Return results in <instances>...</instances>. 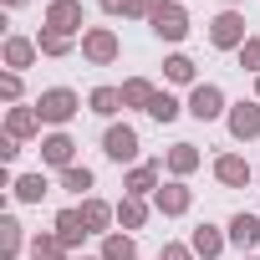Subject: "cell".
Listing matches in <instances>:
<instances>
[{
  "label": "cell",
  "instance_id": "1",
  "mask_svg": "<svg viewBox=\"0 0 260 260\" xmlns=\"http://www.w3.org/2000/svg\"><path fill=\"white\" fill-rule=\"evenodd\" d=\"M77 107H82V97L72 92V87H46L41 97H36V112H41V122H51L56 133L77 117Z\"/></svg>",
  "mask_w": 260,
  "mask_h": 260
},
{
  "label": "cell",
  "instance_id": "2",
  "mask_svg": "<svg viewBox=\"0 0 260 260\" xmlns=\"http://www.w3.org/2000/svg\"><path fill=\"white\" fill-rule=\"evenodd\" d=\"M148 26H153L158 41H184L189 36V11L179 6V0H158L153 16H148Z\"/></svg>",
  "mask_w": 260,
  "mask_h": 260
},
{
  "label": "cell",
  "instance_id": "3",
  "mask_svg": "<svg viewBox=\"0 0 260 260\" xmlns=\"http://www.w3.org/2000/svg\"><path fill=\"white\" fill-rule=\"evenodd\" d=\"M209 41L219 46V51H240L250 36H245V16L240 11H219L214 21H209Z\"/></svg>",
  "mask_w": 260,
  "mask_h": 260
},
{
  "label": "cell",
  "instance_id": "4",
  "mask_svg": "<svg viewBox=\"0 0 260 260\" xmlns=\"http://www.w3.org/2000/svg\"><path fill=\"white\" fill-rule=\"evenodd\" d=\"M117 51H122V46H117V36H112L107 26L82 31V56H87L92 67H112V61H117Z\"/></svg>",
  "mask_w": 260,
  "mask_h": 260
},
{
  "label": "cell",
  "instance_id": "5",
  "mask_svg": "<svg viewBox=\"0 0 260 260\" xmlns=\"http://www.w3.org/2000/svg\"><path fill=\"white\" fill-rule=\"evenodd\" d=\"M102 153L112 158V164H133L138 158V133L127 122H112L107 133H102Z\"/></svg>",
  "mask_w": 260,
  "mask_h": 260
},
{
  "label": "cell",
  "instance_id": "6",
  "mask_svg": "<svg viewBox=\"0 0 260 260\" xmlns=\"http://www.w3.org/2000/svg\"><path fill=\"white\" fill-rule=\"evenodd\" d=\"M189 112H194L199 122H214V117H224L230 107H224V92H219L214 82H194V92H189Z\"/></svg>",
  "mask_w": 260,
  "mask_h": 260
},
{
  "label": "cell",
  "instance_id": "7",
  "mask_svg": "<svg viewBox=\"0 0 260 260\" xmlns=\"http://www.w3.org/2000/svg\"><path fill=\"white\" fill-rule=\"evenodd\" d=\"M224 117H230V138H235V143L260 138V102H255V97H250V102H235Z\"/></svg>",
  "mask_w": 260,
  "mask_h": 260
},
{
  "label": "cell",
  "instance_id": "8",
  "mask_svg": "<svg viewBox=\"0 0 260 260\" xmlns=\"http://www.w3.org/2000/svg\"><path fill=\"white\" fill-rule=\"evenodd\" d=\"M82 0H51V11H46V21L41 26H51V31H61V36H77L82 31Z\"/></svg>",
  "mask_w": 260,
  "mask_h": 260
},
{
  "label": "cell",
  "instance_id": "9",
  "mask_svg": "<svg viewBox=\"0 0 260 260\" xmlns=\"http://www.w3.org/2000/svg\"><path fill=\"white\" fill-rule=\"evenodd\" d=\"M214 179H219L224 189H245V184H250V179H260V174H255L240 153H219V158H214Z\"/></svg>",
  "mask_w": 260,
  "mask_h": 260
},
{
  "label": "cell",
  "instance_id": "10",
  "mask_svg": "<svg viewBox=\"0 0 260 260\" xmlns=\"http://www.w3.org/2000/svg\"><path fill=\"white\" fill-rule=\"evenodd\" d=\"M41 164H51V169H72V164H77V143H72V133H46V138H41Z\"/></svg>",
  "mask_w": 260,
  "mask_h": 260
},
{
  "label": "cell",
  "instance_id": "11",
  "mask_svg": "<svg viewBox=\"0 0 260 260\" xmlns=\"http://www.w3.org/2000/svg\"><path fill=\"white\" fill-rule=\"evenodd\" d=\"M153 204H158V214H169V219H179V214H189V204H194V194L184 189V179H174V184H164V189L153 194Z\"/></svg>",
  "mask_w": 260,
  "mask_h": 260
},
{
  "label": "cell",
  "instance_id": "12",
  "mask_svg": "<svg viewBox=\"0 0 260 260\" xmlns=\"http://www.w3.org/2000/svg\"><path fill=\"white\" fill-rule=\"evenodd\" d=\"M224 235H230V245H235V250H240V255H250V250H255V245H260V219H255V214H245V209H240V214H235V219H230V230H224Z\"/></svg>",
  "mask_w": 260,
  "mask_h": 260
},
{
  "label": "cell",
  "instance_id": "13",
  "mask_svg": "<svg viewBox=\"0 0 260 260\" xmlns=\"http://www.w3.org/2000/svg\"><path fill=\"white\" fill-rule=\"evenodd\" d=\"M77 214H82V224H87L92 235H112L107 224L117 219V204H107V199H82V209H77Z\"/></svg>",
  "mask_w": 260,
  "mask_h": 260
},
{
  "label": "cell",
  "instance_id": "14",
  "mask_svg": "<svg viewBox=\"0 0 260 260\" xmlns=\"http://www.w3.org/2000/svg\"><path fill=\"white\" fill-rule=\"evenodd\" d=\"M6 133H11L16 143L36 138V133H41V112H36V107H11V112H6Z\"/></svg>",
  "mask_w": 260,
  "mask_h": 260
},
{
  "label": "cell",
  "instance_id": "15",
  "mask_svg": "<svg viewBox=\"0 0 260 260\" xmlns=\"http://www.w3.org/2000/svg\"><path fill=\"white\" fill-rule=\"evenodd\" d=\"M122 189L133 194V199L158 194V164H133V169H127V179H122Z\"/></svg>",
  "mask_w": 260,
  "mask_h": 260
},
{
  "label": "cell",
  "instance_id": "16",
  "mask_svg": "<svg viewBox=\"0 0 260 260\" xmlns=\"http://www.w3.org/2000/svg\"><path fill=\"white\" fill-rule=\"evenodd\" d=\"M36 51H41V46H36L31 36H6V46H0V56H6L11 72H26V67L36 61Z\"/></svg>",
  "mask_w": 260,
  "mask_h": 260
},
{
  "label": "cell",
  "instance_id": "17",
  "mask_svg": "<svg viewBox=\"0 0 260 260\" xmlns=\"http://www.w3.org/2000/svg\"><path fill=\"white\" fill-rule=\"evenodd\" d=\"M189 245H194V255H199V260H214V255H224V245H230V235H224L219 224H199Z\"/></svg>",
  "mask_w": 260,
  "mask_h": 260
},
{
  "label": "cell",
  "instance_id": "18",
  "mask_svg": "<svg viewBox=\"0 0 260 260\" xmlns=\"http://www.w3.org/2000/svg\"><path fill=\"white\" fill-rule=\"evenodd\" d=\"M51 235H56V240H61V245L72 250V245H82V240H87L92 230L82 224V214H77V209H61V214H56V230H51Z\"/></svg>",
  "mask_w": 260,
  "mask_h": 260
},
{
  "label": "cell",
  "instance_id": "19",
  "mask_svg": "<svg viewBox=\"0 0 260 260\" xmlns=\"http://www.w3.org/2000/svg\"><path fill=\"white\" fill-rule=\"evenodd\" d=\"M164 164H169V174H174V179H184V174H194V169H199V148H194V143H174Z\"/></svg>",
  "mask_w": 260,
  "mask_h": 260
},
{
  "label": "cell",
  "instance_id": "20",
  "mask_svg": "<svg viewBox=\"0 0 260 260\" xmlns=\"http://www.w3.org/2000/svg\"><path fill=\"white\" fill-rule=\"evenodd\" d=\"M11 189H16V199H21V204H41V199L51 194V184H46V174H21V179H16Z\"/></svg>",
  "mask_w": 260,
  "mask_h": 260
},
{
  "label": "cell",
  "instance_id": "21",
  "mask_svg": "<svg viewBox=\"0 0 260 260\" xmlns=\"http://www.w3.org/2000/svg\"><path fill=\"white\" fill-rule=\"evenodd\" d=\"M153 97H158V87H153L148 77H127V82H122V102H127V107H143V112H148Z\"/></svg>",
  "mask_w": 260,
  "mask_h": 260
},
{
  "label": "cell",
  "instance_id": "22",
  "mask_svg": "<svg viewBox=\"0 0 260 260\" xmlns=\"http://www.w3.org/2000/svg\"><path fill=\"white\" fill-rule=\"evenodd\" d=\"M117 224H122V230H143V224H148V204L133 199V194H122V204H117Z\"/></svg>",
  "mask_w": 260,
  "mask_h": 260
},
{
  "label": "cell",
  "instance_id": "23",
  "mask_svg": "<svg viewBox=\"0 0 260 260\" xmlns=\"http://www.w3.org/2000/svg\"><path fill=\"white\" fill-rule=\"evenodd\" d=\"M102 260H138V245H133V235H102Z\"/></svg>",
  "mask_w": 260,
  "mask_h": 260
},
{
  "label": "cell",
  "instance_id": "24",
  "mask_svg": "<svg viewBox=\"0 0 260 260\" xmlns=\"http://www.w3.org/2000/svg\"><path fill=\"white\" fill-rule=\"evenodd\" d=\"M21 245H26V235H21V219H0V255H6V260H16L21 255Z\"/></svg>",
  "mask_w": 260,
  "mask_h": 260
},
{
  "label": "cell",
  "instance_id": "25",
  "mask_svg": "<svg viewBox=\"0 0 260 260\" xmlns=\"http://www.w3.org/2000/svg\"><path fill=\"white\" fill-rule=\"evenodd\" d=\"M87 107H92V112H102V117H112V112H117V107H127V102H122V87H97V92L87 97Z\"/></svg>",
  "mask_w": 260,
  "mask_h": 260
},
{
  "label": "cell",
  "instance_id": "26",
  "mask_svg": "<svg viewBox=\"0 0 260 260\" xmlns=\"http://www.w3.org/2000/svg\"><path fill=\"white\" fill-rule=\"evenodd\" d=\"M92 184H97V179H92V169H87V164H72V169H61V189H72V194L92 199V194H87Z\"/></svg>",
  "mask_w": 260,
  "mask_h": 260
},
{
  "label": "cell",
  "instance_id": "27",
  "mask_svg": "<svg viewBox=\"0 0 260 260\" xmlns=\"http://www.w3.org/2000/svg\"><path fill=\"white\" fill-rule=\"evenodd\" d=\"M153 6H158V0H102V11L107 16H153Z\"/></svg>",
  "mask_w": 260,
  "mask_h": 260
},
{
  "label": "cell",
  "instance_id": "28",
  "mask_svg": "<svg viewBox=\"0 0 260 260\" xmlns=\"http://www.w3.org/2000/svg\"><path fill=\"white\" fill-rule=\"evenodd\" d=\"M36 46H41V56H72V36H61V31H51V26H41Z\"/></svg>",
  "mask_w": 260,
  "mask_h": 260
},
{
  "label": "cell",
  "instance_id": "29",
  "mask_svg": "<svg viewBox=\"0 0 260 260\" xmlns=\"http://www.w3.org/2000/svg\"><path fill=\"white\" fill-rule=\"evenodd\" d=\"M179 112H184V107H179V97H174V92H158V97L148 102V117H153V122H174Z\"/></svg>",
  "mask_w": 260,
  "mask_h": 260
},
{
  "label": "cell",
  "instance_id": "30",
  "mask_svg": "<svg viewBox=\"0 0 260 260\" xmlns=\"http://www.w3.org/2000/svg\"><path fill=\"white\" fill-rule=\"evenodd\" d=\"M31 260H67V245L56 235H36L31 240Z\"/></svg>",
  "mask_w": 260,
  "mask_h": 260
},
{
  "label": "cell",
  "instance_id": "31",
  "mask_svg": "<svg viewBox=\"0 0 260 260\" xmlns=\"http://www.w3.org/2000/svg\"><path fill=\"white\" fill-rule=\"evenodd\" d=\"M164 77H169V82H179V87H184V82H194V61H189V56H184V51H179V56H169V61H164Z\"/></svg>",
  "mask_w": 260,
  "mask_h": 260
},
{
  "label": "cell",
  "instance_id": "32",
  "mask_svg": "<svg viewBox=\"0 0 260 260\" xmlns=\"http://www.w3.org/2000/svg\"><path fill=\"white\" fill-rule=\"evenodd\" d=\"M240 67H245V72H255V77H260V36H250V41H245V46H240Z\"/></svg>",
  "mask_w": 260,
  "mask_h": 260
},
{
  "label": "cell",
  "instance_id": "33",
  "mask_svg": "<svg viewBox=\"0 0 260 260\" xmlns=\"http://www.w3.org/2000/svg\"><path fill=\"white\" fill-rule=\"evenodd\" d=\"M0 97H6V102H21V72H6V77H0Z\"/></svg>",
  "mask_w": 260,
  "mask_h": 260
},
{
  "label": "cell",
  "instance_id": "34",
  "mask_svg": "<svg viewBox=\"0 0 260 260\" xmlns=\"http://www.w3.org/2000/svg\"><path fill=\"white\" fill-rule=\"evenodd\" d=\"M158 260H199V255H194V245H164Z\"/></svg>",
  "mask_w": 260,
  "mask_h": 260
},
{
  "label": "cell",
  "instance_id": "35",
  "mask_svg": "<svg viewBox=\"0 0 260 260\" xmlns=\"http://www.w3.org/2000/svg\"><path fill=\"white\" fill-rule=\"evenodd\" d=\"M16 153H21V143L6 133V138H0V158H6V164H16Z\"/></svg>",
  "mask_w": 260,
  "mask_h": 260
},
{
  "label": "cell",
  "instance_id": "36",
  "mask_svg": "<svg viewBox=\"0 0 260 260\" xmlns=\"http://www.w3.org/2000/svg\"><path fill=\"white\" fill-rule=\"evenodd\" d=\"M21 6H26V0H6V11H21Z\"/></svg>",
  "mask_w": 260,
  "mask_h": 260
},
{
  "label": "cell",
  "instance_id": "37",
  "mask_svg": "<svg viewBox=\"0 0 260 260\" xmlns=\"http://www.w3.org/2000/svg\"><path fill=\"white\" fill-rule=\"evenodd\" d=\"M255 102H260V77H255Z\"/></svg>",
  "mask_w": 260,
  "mask_h": 260
},
{
  "label": "cell",
  "instance_id": "38",
  "mask_svg": "<svg viewBox=\"0 0 260 260\" xmlns=\"http://www.w3.org/2000/svg\"><path fill=\"white\" fill-rule=\"evenodd\" d=\"M240 260H260V255H240Z\"/></svg>",
  "mask_w": 260,
  "mask_h": 260
},
{
  "label": "cell",
  "instance_id": "39",
  "mask_svg": "<svg viewBox=\"0 0 260 260\" xmlns=\"http://www.w3.org/2000/svg\"><path fill=\"white\" fill-rule=\"evenodd\" d=\"M230 6H235V0H230Z\"/></svg>",
  "mask_w": 260,
  "mask_h": 260
},
{
  "label": "cell",
  "instance_id": "40",
  "mask_svg": "<svg viewBox=\"0 0 260 260\" xmlns=\"http://www.w3.org/2000/svg\"><path fill=\"white\" fill-rule=\"evenodd\" d=\"M97 260H102V255H97Z\"/></svg>",
  "mask_w": 260,
  "mask_h": 260
}]
</instances>
